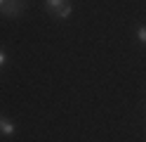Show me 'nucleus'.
Instances as JSON below:
<instances>
[{
	"instance_id": "nucleus-1",
	"label": "nucleus",
	"mask_w": 146,
	"mask_h": 142,
	"mask_svg": "<svg viewBox=\"0 0 146 142\" xmlns=\"http://www.w3.org/2000/svg\"><path fill=\"white\" fill-rule=\"evenodd\" d=\"M26 5H29V0H5L0 5V14L3 17H21L26 12Z\"/></svg>"
},
{
	"instance_id": "nucleus-2",
	"label": "nucleus",
	"mask_w": 146,
	"mask_h": 142,
	"mask_svg": "<svg viewBox=\"0 0 146 142\" xmlns=\"http://www.w3.org/2000/svg\"><path fill=\"white\" fill-rule=\"evenodd\" d=\"M17 130H19V128H17L10 118L0 116V135H3V137H14V135H17Z\"/></svg>"
},
{
	"instance_id": "nucleus-7",
	"label": "nucleus",
	"mask_w": 146,
	"mask_h": 142,
	"mask_svg": "<svg viewBox=\"0 0 146 142\" xmlns=\"http://www.w3.org/2000/svg\"><path fill=\"white\" fill-rule=\"evenodd\" d=\"M3 3H5V0H0V5H3Z\"/></svg>"
},
{
	"instance_id": "nucleus-6",
	"label": "nucleus",
	"mask_w": 146,
	"mask_h": 142,
	"mask_svg": "<svg viewBox=\"0 0 146 142\" xmlns=\"http://www.w3.org/2000/svg\"><path fill=\"white\" fill-rule=\"evenodd\" d=\"M5 64H7V52L3 50V47H0V69H3Z\"/></svg>"
},
{
	"instance_id": "nucleus-3",
	"label": "nucleus",
	"mask_w": 146,
	"mask_h": 142,
	"mask_svg": "<svg viewBox=\"0 0 146 142\" xmlns=\"http://www.w3.org/2000/svg\"><path fill=\"white\" fill-rule=\"evenodd\" d=\"M66 3H68V0H45V9H47L50 14H54L59 7H64Z\"/></svg>"
},
{
	"instance_id": "nucleus-5",
	"label": "nucleus",
	"mask_w": 146,
	"mask_h": 142,
	"mask_svg": "<svg viewBox=\"0 0 146 142\" xmlns=\"http://www.w3.org/2000/svg\"><path fill=\"white\" fill-rule=\"evenodd\" d=\"M137 40H139V43H144V45H146V24H144V26H139V28H137Z\"/></svg>"
},
{
	"instance_id": "nucleus-4",
	"label": "nucleus",
	"mask_w": 146,
	"mask_h": 142,
	"mask_svg": "<svg viewBox=\"0 0 146 142\" xmlns=\"http://www.w3.org/2000/svg\"><path fill=\"white\" fill-rule=\"evenodd\" d=\"M71 14H73V5H71V3H66L64 7H59L57 12H54V17H57V19H68Z\"/></svg>"
}]
</instances>
